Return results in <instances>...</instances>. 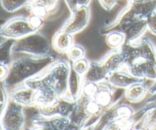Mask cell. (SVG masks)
Wrapping results in <instances>:
<instances>
[{
  "instance_id": "cell-19",
  "label": "cell",
  "mask_w": 156,
  "mask_h": 130,
  "mask_svg": "<svg viewBox=\"0 0 156 130\" xmlns=\"http://www.w3.org/2000/svg\"><path fill=\"white\" fill-rule=\"evenodd\" d=\"M149 93V88L144 80L133 84L125 90L124 96L126 100L130 102H140L145 99Z\"/></svg>"
},
{
  "instance_id": "cell-4",
  "label": "cell",
  "mask_w": 156,
  "mask_h": 130,
  "mask_svg": "<svg viewBox=\"0 0 156 130\" xmlns=\"http://www.w3.org/2000/svg\"><path fill=\"white\" fill-rule=\"evenodd\" d=\"M52 43L43 34L37 32L16 40L14 45V54L46 57L53 54Z\"/></svg>"
},
{
  "instance_id": "cell-20",
  "label": "cell",
  "mask_w": 156,
  "mask_h": 130,
  "mask_svg": "<svg viewBox=\"0 0 156 130\" xmlns=\"http://www.w3.org/2000/svg\"><path fill=\"white\" fill-rule=\"evenodd\" d=\"M16 40L10 38H4V41H1L0 44V64L9 66L13 61V48Z\"/></svg>"
},
{
  "instance_id": "cell-2",
  "label": "cell",
  "mask_w": 156,
  "mask_h": 130,
  "mask_svg": "<svg viewBox=\"0 0 156 130\" xmlns=\"http://www.w3.org/2000/svg\"><path fill=\"white\" fill-rule=\"evenodd\" d=\"M71 64L65 59H56L34 77L56 92L59 97H66Z\"/></svg>"
},
{
  "instance_id": "cell-3",
  "label": "cell",
  "mask_w": 156,
  "mask_h": 130,
  "mask_svg": "<svg viewBox=\"0 0 156 130\" xmlns=\"http://www.w3.org/2000/svg\"><path fill=\"white\" fill-rule=\"evenodd\" d=\"M44 24V19L37 16L14 17L2 24V38L18 40L38 32Z\"/></svg>"
},
{
  "instance_id": "cell-11",
  "label": "cell",
  "mask_w": 156,
  "mask_h": 130,
  "mask_svg": "<svg viewBox=\"0 0 156 130\" xmlns=\"http://www.w3.org/2000/svg\"><path fill=\"white\" fill-rule=\"evenodd\" d=\"M86 102L87 97L82 95L76 100L74 108L69 116V119L75 129H84L86 124L92 117L87 110Z\"/></svg>"
},
{
  "instance_id": "cell-15",
  "label": "cell",
  "mask_w": 156,
  "mask_h": 130,
  "mask_svg": "<svg viewBox=\"0 0 156 130\" xmlns=\"http://www.w3.org/2000/svg\"><path fill=\"white\" fill-rule=\"evenodd\" d=\"M59 0H30L27 5V9L32 15L39 18H47L50 12L56 8Z\"/></svg>"
},
{
  "instance_id": "cell-17",
  "label": "cell",
  "mask_w": 156,
  "mask_h": 130,
  "mask_svg": "<svg viewBox=\"0 0 156 130\" xmlns=\"http://www.w3.org/2000/svg\"><path fill=\"white\" fill-rule=\"evenodd\" d=\"M73 44H74L73 35L62 29L59 30L55 34L52 41L53 48L59 53L66 54Z\"/></svg>"
},
{
  "instance_id": "cell-7",
  "label": "cell",
  "mask_w": 156,
  "mask_h": 130,
  "mask_svg": "<svg viewBox=\"0 0 156 130\" xmlns=\"http://www.w3.org/2000/svg\"><path fill=\"white\" fill-rule=\"evenodd\" d=\"M91 18L89 6L79 7L71 12L69 19L60 29L74 35L82 32L88 26Z\"/></svg>"
},
{
  "instance_id": "cell-13",
  "label": "cell",
  "mask_w": 156,
  "mask_h": 130,
  "mask_svg": "<svg viewBox=\"0 0 156 130\" xmlns=\"http://www.w3.org/2000/svg\"><path fill=\"white\" fill-rule=\"evenodd\" d=\"M142 80H144L136 77L126 70H120L110 73L107 81L116 89L126 90L133 84Z\"/></svg>"
},
{
  "instance_id": "cell-14",
  "label": "cell",
  "mask_w": 156,
  "mask_h": 130,
  "mask_svg": "<svg viewBox=\"0 0 156 130\" xmlns=\"http://www.w3.org/2000/svg\"><path fill=\"white\" fill-rule=\"evenodd\" d=\"M99 62L109 73L116 70H125L124 59L121 49H111Z\"/></svg>"
},
{
  "instance_id": "cell-28",
  "label": "cell",
  "mask_w": 156,
  "mask_h": 130,
  "mask_svg": "<svg viewBox=\"0 0 156 130\" xmlns=\"http://www.w3.org/2000/svg\"><path fill=\"white\" fill-rule=\"evenodd\" d=\"M10 100L9 90L1 83V103H0V113H3Z\"/></svg>"
},
{
  "instance_id": "cell-25",
  "label": "cell",
  "mask_w": 156,
  "mask_h": 130,
  "mask_svg": "<svg viewBox=\"0 0 156 130\" xmlns=\"http://www.w3.org/2000/svg\"><path fill=\"white\" fill-rule=\"evenodd\" d=\"M66 54L69 61H74L85 58V50L82 46L74 44L72 46L71 48L67 51Z\"/></svg>"
},
{
  "instance_id": "cell-12",
  "label": "cell",
  "mask_w": 156,
  "mask_h": 130,
  "mask_svg": "<svg viewBox=\"0 0 156 130\" xmlns=\"http://www.w3.org/2000/svg\"><path fill=\"white\" fill-rule=\"evenodd\" d=\"M115 87H113L108 81L99 83L98 89L95 93L93 99L103 109L109 107L111 104L121 99V97L115 99L116 90Z\"/></svg>"
},
{
  "instance_id": "cell-24",
  "label": "cell",
  "mask_w": 156,
  "mask_h": 130,
  "mask_svg": "<svg viewBox=\"0 0 156 130\" xmlns=\"http://www.w3.org/2000/svg\"><path fill=\"white\" fill-rule=\"evenodd\" d=\"M91 62L88 61V59L85 58H81V59L76 60V61H72L71 67L81 76H84V75L87 73L88 68L90 67Z\"/></svg>"
},
{
  "instance_id": "cell-6",
  "label": "cell",
  "mask_w": 156,
  "mask_h": 130,
  "mask_svg": "<svg viewBox=\"0 0 156 130\" xmlns=\"http://www.w3.org/2000/svg\"><path fill=\"white\" fill-rule=\"evenodd\" d=\"M126 70L142 80H156V61H149L139 54L126 65Z\"/></svg>"
},
{
  "instance_id": "cell-26",
  "label": "cell",
  "mask_w": 156,
  "mask_h": 130,
  "mask_svg": "<svg viewBox=\"0 0 156 130\" xmlns=\"http://www.w3.org/2000/svg\"><path fill=\"white\" fill-rule=\"evenodd\" d=\"M98 89V84L84 81L83 87H82V95H83V96H86L88 98L93 99L95 93H97Z\"/></svg>"
},
{
  "instance_id": "cell-21",
  "label": "cell",
  "mask_w": 156,
  "mask_h": 130,
  "mask_svg": "<svg viewBox=\"0 0 156 130\" xmlns=\"http://www.w3.org/2000/svg\"><path fill=\"white\" fill-rule=\"evenodd\" d=\"M138 47L139 54L149 61H155V46L148 38H142L135 43Z\"/></svg>"
},
{
  "instance_id": "cell-27",
  "label": "cell",
  "mask_w": 156,
  "mask_h": 130,
  "mask_svg": "<svg viewBox=\"0 0 156 130\" xmlns=\"http://www.w3.org/2000/svg\"><path fill=\"white\" fill-rule=\"evenodd\" d=\"M91 0H65V2L70 12L79 7L89 6Z\"/></svg>"
},
{
  "instance_id": "cell-18",
  "label": "cell",
  "mask_w": 156,
  "mask_h": 130,
  "mask_svg": "<svg viewBox=\"0 0 156 130\" xmlns=\"http://www.w3.org/2000/svg\"><path fill=\"white\" fill-rule=\"evenodd\" d=\"M83 76L76 73L71 67L68 82V93L67 97L73 101H76L82 96L83 87Z\"/></svg>"
},
{
  "instance_id": "cell-16",
  "label": "cell",
  "mask_w": 156,
  "mask_h": 130,
  "mask_svg": "<svg viewBox=\"0 0 156 130\" xmlns=\"http://www.w3.org/2000/svg\"><path fill=\"white\" fill-rule=\"evenodd\" d=\"M110 73L99 61L91 62L87 73L84 75V81L93 82L96 84L108 80Z\"/></svg>"
},
{
  "instance_id": "cell-23",
  "label": "cell",
  "mask_w": 156,
  "mask_h": 130,
  "mask_svg": "<svg viewBox=\"0 0 156 130\" xmlns=\"http://www.w3.org/2000/svg\"><path fill=\"white\" fill-rule=\"evenodd\" d=\"M30 0H1L2 7L5 12L12 13L27 6Z\"/></svg>"
},
{
  "instance_id": "cell-10",
  "label": "cell",
  "mask_w": 156,
  "mask_h": 130,
  "mask_svg": "<svg viewBox=\"0 0 156 130\" xmlns=\"http://www.w3.org/2000/svg\"><path fill=\"white\" fill-rule=\"evenodd\" d=\"M10 99L23 107L37 106L36 91L33 87L23 84L9 90Z\"/></svg>"
},
{
  "instance_id": "cell-29",
  "label": "cell",
  "mask_w": 156,
  "mask_h": 130,
  "mask_svg": "<svg viewBox=\"0 0 156 130\" xmlns=\"http://www.w3.org/2000/svg\"><path fill=\"white\" fill-rule=\"evenodd\" d=\"M148 30L156 36V13L152 14L146 19Z\"/></svg>"
},
{
  "instance_id": "cell-30",
  "label": "cell",
  "mask_w": 156,
  "mask_h": 130,
  "mask_svg": "<svg viewBox=\"0 0 156 130\" xmlns=\"http://www.w3.org/2000/svg\"><path fill=\"white\" fill-rule=\"evenodd\" d=\"M99 3L105 10L111 11L117 4V0H98Z\"/></svg>"
},
{
  "instance_id": "cell-33",
  "label": "cell",
  "mask_w": 156,
  "mask_h": 130,
  "mask_svg": "<svg viewBox=\"0 0 156 130\" xmlns=\"http://www.w3.org/2000/svg\"><path fill=\"white\" fill-rule=\"evenodd\" d=\"M155 61H156V47H155Z\"/></svg>"
},
{
  "instance_id": "cell-9",
  "label": "cell",
  "mask_w": 156,
  "mask_h": 130,
  "mask_svg": "<svg viewBox=\"0 0 156 130\" xmlns=\"http://www.w3.org/2000/svg\"><path fill=\"white\" fill-rule=\"evenodd\" d=\"M76 101H73L69 97H60L53 103L44 106H39L38 113L43 116H66L69 117L73 111Z\"/></svg>"
},
{
  "instance_id": "cell-1",
  "label": "cell",
  "mask_w": 156,
  "mask_h": 130,
  "mask_svg": "<svg viewBox=\"0 0 156 130\" xmlns=\"http://www.w3.org/2000/svg\"><path fill=\"white\" fill-rule=\"evenodd\" d=\"M56 60L54 54L46 57H19L13 60L9 67L8 76L1 83L9 90H12L39 74Z\"/></svg>"
},
{
  "instance_id": "cell-22",
  "label": "cell",
  "mask_w": 156,
  "mask_h": 130,
  "mask_svg": "<svg viewBox=\"0 0 156 130\" xmlns=\"http://www.w3.org/2000/svg\"><path fill=\"white\" fill-rule=\"evenodd\" d=\"M125 43L126 35L120 31H111L106 35V44L111 49L120 48Z\"/></svg>"
},
{
  "instance_id": "cell-31",
  "label": "cell",
  "mask_w": 156,
  "mask_h": 130,
  "mask_svg": "<svg viewBox=\"0 0 156 130\" xmlns=\"http://www.w3.org/2000/svg\"><path fill=\"white\" fill-rule=\"evenodd\" d=\"M9 73V67L5 64H0V79L3 81L6 78Z\"/></svg>"
},
{
  "instance_id": "cell-32",
  "label": "cell",
  "mask_w": 156,
  "mask_h": 130,
  "mask_svg": "<svg viewBox=\"0 0 156 130\" xmlns=\"http://www.w3.org/2000/svg\"><path fill=\"white\" fill-rule=\"evenodd\" d=\"M149 93L151 95L155 94L156 93V80L153 81V84L151 85V87L149 88Z\"/></svg>"
},
{
  "instance_id": "cell-5",
  "label": "cell",
  "mask_w": 156,
  "mask_h": 130,
  "mask_svg": "<svg viewBox=\"0 0 156 130\" xmlns=\"http://www.w3.org/2000/svg\"><path fill=\"white\" fill-rule=\"evenodd\" d=\"M0 128L2 130H20L24 126V107L10 99L4 112L0 113Z\"/></svg>"
},
{
  "instance_id": "cell-8",
  "label": "cell",
  "mask_w": 156,
  "mask_h": 130,
  "mask_svg": "<svg viewBox=\"0 0 156 130\" xmlns=\"http://www.w3.org/2000/svg\"><path fill=\"white\" fill-rule=\"evenodd\" d=\"M34 129H75L69 117L66 116H43L38 113L32 120Z\"/></svg>"
}]
</instances>
